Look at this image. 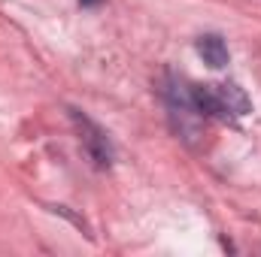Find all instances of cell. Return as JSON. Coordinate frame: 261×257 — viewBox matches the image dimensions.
<instances>
[{
	"instance_id": "cell-1",
	"label": "cell",
	"mask_w": 261,
	"mask_h": 257,
	"mask_svg": "<svg viewBox=\"0 0 261 257\" xmlns=\"http://www.w3.org/2000/svg\"><path fill=\"white\" fill-rule=\"evenodd\" d=\"M70 118H73V124L79 130V142H82L85 154H88L97 167H110V164H113V142H110V136L97 127L91 118H85V115L76 112V109H70Z\"/></svg>"
},
{
	"instance_id": "cell-2",
	"label": "cell",
	"mask_w": 261,
	"mask_h": 257,
	"mask_svg": "<svg viewBox=\"0 0 261 257\" xmlns=\"http://www.w3.org/2000/svg\"><path fill=\"white\" fill-rule=\"evenodd\" d=\"M213 94H216V103H219V115L222 118H243L252 112V100L249 94L234 85V82H222V85H213Z\"/></svg>"
},
{
	"instance_id": "cell-3",
	"label": "cell",
	"mask_w": 261,
	"mask_h": 257,
	"mask_svg": "<svg viewBox=\"0 0 261 257\" xmlns=\"http://www.w3.org/2000/svg\"><path fill=\"white\" fill-rule=\"evenodd\" d=\"M197 55L203 58V64L213 67V70H222V67L228 64V46H225V40L216 37V34H203V37L197 40Z\"/></svg>"
},
{
	"instance_id": "cell-4",
	"label": "cell",
	"mask_w": 261,
	"mask_h": 257,
	"mask_svg": "<svg viewBox=\"0 0 261 257\" xmlns=\"http://www.w3.org/2000/svg\"><path fill=\"white\" fill-rule=\"evenodd\" d=\"M79 3H82V6H97L100 0H79Z\"/></svg>"
}]
</instances>
